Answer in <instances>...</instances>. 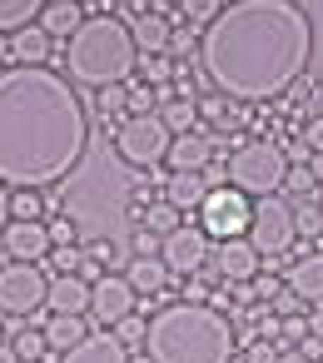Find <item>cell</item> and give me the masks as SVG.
<instances>
[{
  "mask_svg": "<svg viewBox=\"0 0 323 363\" xmlns=\"http://www.w3.org/2000/svg\"><path fill=\"white\" fill-rule=\"evenodd\" d=\"M90 155V110L80 90L45 65L0 70V184H65Z\"/></svg>",
  "mask_w": 323,
  "mask_h": 363,
  "instance_id": "6da1fadb",
  "label": "cell"
},
{
  "mask_svg": "<svg viewBox=\"0 0 323 363\" xmlns=\"http://www.w3.org/2000/svg\"><path fill=\"white\" fill-rule=\"evenodd\" d=\"M199 60L224 100H278L313 60V21L293 0H234L204 30Z\"/></svg>",
  "mask_w": 323,
  "mask_h": 363,
  "instance_id": "7a4b0ae2",
  "label": "cell"
},
{
  "mask_svg": "<svg viewBox=\"0 0 323 363\" xmlns=\"http://www.w3.org/2000/svg\"><path fill=\"white\" fill-rule=\"evenodd\" d=\"M154 363H234V328L209 303H169L144 328Z\"/></svg>",
  "mask_w": 323,
  "mask_h": 363,
  "instance_id": "3957f363",
  "label": "cell"
},
{
  "mask_svg": "<svg viewBox=\"0 0 323 363\" xmlns=\"http://www.w3.org/2000/svg\"><path fill=\"white\" fill-rule=\"evenodd\" d=\"M135 199L130 189V174L120 169V155L115 150H90L80 160V169L65 179V219L75 224V234H110L125 224V204Z\"/></svg>",
  "mask_w": 323,
  "mask_h": 363,
  "instance_id": "277c9868",
  "label": "cell"
},
{
  "mask_svg": "<svg viewBox=\"0 0 323 363\" xmlns=\"http://www.w3.org/2000/svg\"><path fill=\"white\" fill-rule=\"evenodd\" d=\"M65 70L80 90H110L125 85L140 70V50L125 21L115 16H90L80 21V30L65 40Z\"/></svg>",
  "mask_w": 323,
  "mask_h": 363,
  "instance_id": "5b68a950",
  "label": "cell"
},
{
  "mask_svg": "<svg viewBox=\"0 0 323 363\" xmlns=\"http://www.w3.org/2000/svg\"><path fill=\"white\" fill-rule=\"evenodd\" d=\"M283 179H288V155L278 145H268V140H249L229 160V184L239 194H259L264 199V194H278Z\"/></svg>",
  "mask_w": 323,
  "mask_h": 363,
  "instance_id": "8992f818",
  "label": "cell"
},
{
  "mask_svg": "<svg viewBox=\"0 0 323 363\" xmlns=\"http://www.w3.org/2000/svg\"><path fill=\"white\" fill-rule=\"evenodd\" d=\"M249 244H254V254L264 259V264H278L288 249H293V239H298V229H293V204H283L278 194H264L259 204H254V219H249V234H244Z\"/></svg>",
  "mask_w": 323,
  "mask_h": 363,
  "instance_id": "52a82bcc",
  "label": "cell"
},
{
  "mask_svg": "<svg viewBox=\"0 0 323 363\" xmlns=\"http://www.w3.org/2000/svg\"><path fill=\"white\" fill-rule=\"evenodd\" d=\"M169 130L159 125V115L149 110V115H125L120 125H115V155L125 160V164H140V169H154L164 155H169Z\"/></svg>",
  "mask_w": 323,
  "mask_h": 363,
  "instance_id": "ba28073f",
  "label": "cell"
},
{
  "mask_svg": "<svg viewBox=\"0 0 323 363\" xmlns=\"http://www.w3.org/2000/svg\"><path fill=\"white\" fill-rule=\"evenodd\" d=\"M249 219H254V204L234 184H214L204 194V204H199V229L209 239H244L249 234Z\"/></svg>",
  "mask_w": 323,
  "mask_h": 363,
  "instance_id": "9c48e42d",
  "label": "cell"
},
{
  "mask_svg": "<svg viewBox=\"0 0 323 363\" xmlns=\"http://www.w3.org/2000/svg\"><path fill=\"white\" fill-rule=\"evenodd\" d=\"M50 294L40 264H6L0 269V313H35Z\"/></svg>",
  "mask_w": 323,
  "mask_h": 363,
  "instance_id": "30bf717a",
  "label": "cell"
},
{
  "mask_svg": "<svg viewBox=\"0 0 323 363\" xmlns=\"http://www.w3.org/2000/svg\"><path fill=\"white\" fill-rule=\"evenodd\" d=\"M159 264L169 274H199L209 264V234L199 224H179L174 234L159 239Z\"/></svg>",
  "mask_w": 323,
  "mask_h": 363,
  "instance_id": "8fae6325",
  "label": "cell"
},
{
  "mask_svg": "<svg viewBox=\"0 0 323 363\" xmlns=\"http://www.w3.org/2000/svg\"><path fill=\"white\" fill-rule=\"evenodd\" d=\"M0 249H6L16 264H40L50 254V229L40 219H11L0 229Z\"/></svg>",
  "mask_w": 323,
  "mask_h": 363,
  "instance_id": "7c38bea8",
  "label": "cell"
},
{
  "mask_svg": "<svg viewBox=\"0 0 323 363\" xmlns=\"http://www.w3.org/2000/svg\"><path fill=\"white\" fill-rule=\"evenodd\" d=\"M135 289H130V279H120V274H105L100 284H90V313L100 318V323H120V318H130L135 313Z\"/></svg>",
  "mask_w": 323,
  "mask_h": 363,
  "instance_id": "4fadbf2b",
  "label": "cell"
},
{
  "mask_svg": "<svg viewBox=\"0 0 323 363\" xmlns=\"http://www.w3.org/2000/svg\"><path fill=\"white\" fill-rule=\"evenodd\" d=\"M214 269H219V279L224 284H249L254 274H259V254H254V244L249 239H219V249H214V259H209Z\"/></svg>",
  "mask_w": 323,
  "mask_h": 363,
  "instance_id": "5bb4252c",
  "label": "cell"
},
{
  "mask_svg": "<svg viewBox=\"0 0 323 363\" xmlns=\"http://www.w3.org/2000/svg\"><path fill=\"white\" fill-rule=\"evenodd\" d=\"M60 363H130V348L115 333H85L75 348L60 353Z\"/></svg>",
  "mask_w": 323,
  "mask_h": 363,
  "instance_id": "9a60e30c",
  "label": "cell"
},
{
  "mask_svg": "<svg viewBox=\"0 0 323 363\" xmlns=\"http://www.w3.org/2000/svg\"><path fill=\"white\" fill-rule=\"evenodd\" d=\"M164 160L174 164V174H204L209 160H214V145L189 130V135H174V140H169V155H164Z\"/></svg>",
  "mask_w": 323,
  "mask_h": 363,
  "instance_id": "2e32d148",
  "label": "cell"
},
{
  "mask_svg": "<svg viewBox=\"0 0 323 363\" xmlns=\"http://www.w3.org/2000/svg\"><path fill=\"white\" fill-rule=\"evenodd\" d=\"M45 303H50V313H90V284L80 274H55Z\"/></svg>",
  "mask_w": 323,
  "mask_h": 363,
  "instance_id": "e0dca14e",
  "label": "cell"
},
{
  "mask_svg": "<svg viewBox=\"0 0 323 363\" xmlns=\"http://www.w3.org/2000/svg\"><path fill=\"white\" fill-rule=\"evenodd\" d=\"M288 294L303 303H323V254H303L288 269Z\"/></svg>",
  "mask_w": 323,
  "mask_h": 363,
  "instance_id": "ac0fdd59",
  "label": "cell"
},
{
  "mask_svg": "<svg viewBox=\"0 0 323 363\" xmlns=\"http://www.w3.org/2000/svg\"><path fill=\"white\" fill-rule=\"evenodd\" d=\"M130 35H135V50H140V55H164V50H169L174 26H169L159 11H149V16H140V21L130 26Z\"/></svg>",
  "mask_w": 323,
  "mask_h": 363,
  "instance_id": "d6986e66",
  "label": "cell"
},
{
  "mask_svg": "<svg viewBox=\"0 0 323 363\" xmlns=\"http://www.w3.org/2000/svg\"><path fill=\"white\" fill-rule=\"evenodd\" d=\"M80 6L75 0H45V11H40V30L50 35V40H70L75 30H80Z\"/></svg>",
  "mask_w": 323,
  "mask_h": 363,
  "instance_id": "ffe728a7",
  "label": "cell"
},
{
  "mask_svg": "<svg viewBox=\"0 0 323 363\" xmlns=\"http://www.w3.org/2000/svg\"><path fill=\"white\" fill-rule=\"evenodd\" d=\"M204 194H209V179H204V174H169V179H164V199H169L179 214H184V209H199Z\"/></svg>",
  "mask_w": 323,
  "mask_h": 363,
  "instance_id": "44dd1931",
  "label": "cell"
},
{
  "mask_svg": "<svg viewBox=\"0 0 323 363\" xmlns=\"http://www.w3.org/2000/svg\"><path fill=\"white\" fill-rule=\"evenodd\" d=\"M45 55H50V35L40 26H26V30L11 35V60L16 65H45Z\"/></svg>",
  "mask_w": 323,
  "mask_h": 363,
  "instance_id": "7402d4cb",
  "label": "cell"
},
{
  "mask_svg": "<svg viewBox=\"0 0 323 363\" xmlns=\"http://www.w3.org/2000/svg\"><path fill=\"white\" fill-rule=\"evenodd\" d=\"M80 318H85V313H50V318H45V328H40V333H45V343H50V348H60V353H65V348H75V343L90 333Z\"/></svg>",
  "mask_w": 323,
  "mask_h": 363,
  "instance_id": "603a6c76",
  "label": "cell"
},
{
  "mask_svg": "<svg viewBox=\"0 0 323 363\" xmlns=\"http://www.w3.org/2000/svg\"><path fill=\"white\" fill-rule=\"evenodd\" d=\"M125 279H130V289L135 294H159V289H169V269L159 264V259H135L130 269H125Z\"/></svg>",
  "mask_w": 323,
  "mask_h": 363,
  "instance_id": "cb8c5ba5",
  "label": "cell"
},
{
  "mask_svg": "<svg viewBox=\"0 0 323 363\" xmlns=\"http://www.w3.org/2000/svg\"><path fill=\"white\" fill-rule=\"evenodd\" d=\"M194 120H199V105H194L189 95L159 100V125H164L169 135H189V130H194Z\"/></svg>",
  "mask_w": 323,
  "mask_h": 363,
  "instance_id": "d4e9b609",
  "label": "cell"
},
{
  "mask_svg": "<svg viewBox=\"0 0 323 363\" xmlns=\"http://www.w3.org/2000/svg\"><path fill=\"white\" fill-rule=\"evenodd\" d=\"M40 11H45V0H0V35H16V30L35 26Z\"/></svg>",
  "mask_w": 323,
  "mask_h": 363,
  "instance_id": "484cf974",
  "label": "cell"
},
{
  "mask_svg": "<svg viewBox=\"0 0 323 363\" xmlns=\"http://www.w3.org/2000/svg\"><path fill=\"white\" fill-rule=\"evenodd\" d=\"M144 229H149L154 239L174 234V229H179V209H174L169 199H159V204H144Z\"/></svg>",
  "mask_w": 323,
  "mask_h": 363,
  "instance_id": "4316f807",
  "label": "cell"
},
{
  "mask_svg": "<svg viewBox=\"0 0 323 363\" xmlns=\"http://www.w3.org/2000/svg\"><path fill=\"white\" fill-rule=\"evenodd\" d=\"M219 11H224V0H179V16H184L194 30H199V26L209 30V26L219 21Z\"/></svg>",
  "mask_w": 323,
  "mask_h": 363,
  "instance_id": "83f0119b",
  "label": "cell"
},
{
  "mask_svg": "<svg viewBox=\"0 0 323 363\" xmlns=\"http://www.w3.org/2000/svg\"><path fill=\"white\" fill-rule=\"evenodd\" d=\"M11 348H16L21 363H35L45 353V333L40 328H11Z\"/></svg>",
  "mask_w": 323,
  "mask_h": 363,
  "instance_id": "f1b7e54d",
  "label": "cell"
},
{
  "mask_svg": "<svg viewBox=\"0 0 323 363\" xmlns=\"http://www.w3.org/2000/svg\"><path fill=\"white\" fill-rule=\"evenodd\" d=\"M140 75H144L149 90H159V85L174 80V65H169V55H140Z\"/></svg>",
  "mask_w": 323,
  "mask_h": 363,
  "instance_id": "f546056e",
  "label": "cell"
},
{
  "mask_svg": "<svg viewBox=\"0 0 323 363\" xmlns=\"http://www.w3.org/2000/svg\"><path fill=\"white\" fill-rule=\"evenodd\" d=\"M293 229H298L303 239H318V234H323V214H318L313 199H298V204H293Z\"/></svg>",
  "mask_w": 323,
  "mask_h": 363,
  "instance_id": "4dcf8cb0",
  "label": "cell"
},
{
  "mask_svg": "<svg viewBox=\"0 0 323 363\" xmlns=\"http://www.w3.org/2000/svg\"><path fill=\"white\" fill-rule=\"evenodd\" d=\"M40 209H45V204H40L35 189H16V194H11V214H16V219H40Z\"/></svg>",
  "mask_w": 323,
  "mask_h": 363,
  "instance_id": "1f68e13d",
  "label": "cell"
},
{
  "mask_svg": "<svg viewBox=\"0 0 323 363\" xmlns=\"http://www.w3.org/2000/svg\"><path fill=\"white\" fill-rule=\"evenodd\" d=\"M50 264H55L60 274H75V269L85 264V249H80V244H55V249H50Z\"/></svg>",
  "mask_w": 323,
  "mask_h": 363,
  "instance_id": "d6a6232c",
  "label": "cell"
},
{
  "mask_svg": "<svg viewBox=\"0 0 323 363\" xmlns=\"http://www.w3.org/2000/svg\"><path fill=\"white\" fill-rule=\"evenodd\" d=\"M144 328H149V323L130 313V318H120V323H115V338H120L125 348H144Z\"/></svg>",
  "mask_w": 323,
  "mask_h": 363,
  "instance_id": "836d02e7",
  "label": "cell"
},
{
  "mask_svg": "<svg viewBox=\"0 0 323 363\" xmlns=\"http://www.w3.org/2000/svg\"><path fill=\"white\" fill-rule=\"evenodd\" d=\"M95 95H100V115H105V120H125V85L95 90Z\"/></svg>",
  "mask_w": 323,
  "mask_h": 363,
  "instance_id": "e575fe53",
  "label": "cell"
},
{
  "mask_svg": "<svg viewBox=\"0 0 323 363\" xmlns=\"http://www.w3.org/2000/svg\"><path fill=\"white\" fill-rule=\"evenodd\" d=\"M149 105H154V90L149 85H125V110L130 115H149Z\"/></svg>",
  "mask_w": 323,
  "mask_h": 363,
  "instance_id": "d590c367",
  "label": "cell"
},
{
  "mask_svg": "<svg viewBox=\"0 0 323 363\" xmlns=\"http://www.w3.org/2000/svg\"><path fill=\"white\" fill-rule=\"evenodd\" d=\"M194 40H199V30H194V26L174 30V35H169V50H164V55H189V50H194Z\"/></svg>",
  "mask_w": 323,
  "mask_h": 363,
  "instance_id": "8d00e7d4",
  "label": "cell"
},
{
  "mask_svg": "<svg viewBox=\"0 0 323 363\" xmlns=\"http://www.w3.org/2000/svg\"><path fill=\"white\" fill-rule=\"evenodd\" d=\"M278 333H283V338H293V343H303V338H308V318L283 313V318H278Z\"/></svg>",
  "mask_w": 323,
  "mask_h": 363,
  "instance_id": "74e56055",
  "label": "cell"
},
{
  "mask_svg": "<svg viewBox=\"0 0 323 363\" xmlns=\"http://www.w3.org/2000/svg\"><path fill=\"white\" fill-rule=\"evenodd\" d=\"M303 150H308V155H323V115L303 125Z\"/></svg>",
  "mask_w": 323,
  "mask_h": 363,
  "instance_id": "f35d334b",
  "label": "cell"
},
{
  "mask_svg": "<svg viewBox=\"0 0 323 363\" xmlns=\"http://www.w3.org/2000/svg\"><path fill=\"white\" fill-rule=\"evenodd\" d=\"M45 229H50V249H55V244H75V239H80L70 219H55V224H45Z\"/></svg>",
  "mask_w": 323,
  "mask_h": 363,
  "instance_id": "ab89813d",
  "label": "cell"
},
{
  "mask_svg": "<svg viewBox=\"0 0 323 363\" xmlns=\"http://www.w3.org/2000/svg\"><path fill=\"white\" fill-rule=\"evenodd\" d=\"M135 259H159V239H154L149 229L135 234Z\"/></svg>",
  "mask_w": 323,
  "mask_h": 363,
  "instance_id": "60d3db41",
  "label": "cell"
},
{
  "mask_svg": "<svg viewBox=\"0 0 323 363\" xmlns=\"http://www.w3.org/2000/svg\"><path fill=\"white\" fill-rule=\"evenodd\" d=\"M249 363H278V348H273V343H254Z\"/></svg>",
  "mask_w": 323,
  "mask_h": 363,
  "instance_id": "b9f144b4",
  "label": "cell"
},
{
  "mask_svg": "<svg viewBox=\"0 0 323 363\" xmlns=\"http://www.w3.org/2000/svg\"><path fill=\"white\" fill-rule=\"evenodd\" d=\"M6 219H11V194H6V184H0V229H6Z\"/></svg>",
  "mask_w": 323,
  "mask_h": 363,
  "instance_id": "7bdbcfd3",
  "label": "cell"
},
{
  "mask_svg": "<svg viewBox=\"0 0 323 363\" xmlns=\"http://www.w3.org/2000/svg\"><path fill=\"white\" fill-rule=\"evenodd\" d=\"M199 110H204V115H209V120H219V115H224V100H204V105H199Z\"/></svg>",
  "mask_w": 323,
  "mask_h": 363,
  "instance_id": "ee69618b",
  "label": "cell"
},
{
  "mask_svg": "<svg viewBox=\"0 0 323 363\" xmlns=\"http://www.w3.org/2000/svg\"><path fill=\"white\" fill-rule=\"evenodd\" d=\"M308 174H313V179L323 184V155H308Z\"/></svg>",
  "mask_w": 323,
  "mask_h": 363,
  "instance_id": "f6af8a7d",
  "label": "cell"
},
{
  "mask_svg": "<svg viewBox=\"0 0 323 363\" xmlns=\"http://www.w3.org/2000/svg\"><path fill=\"white\" fill-rule=\"evenodd\" d=\"M308 338H323V313H313V318H308Z\"/></svg>",
  "mask_w": 323,
  "mask_h": 363,
  "instance_id": "bcb514c9",
  "label": "cell"
},
{
  "mask_svg": "<svg viewBox=\"0 0 323 363\" xmlns=\"http://www.w3.org/2000/svg\"><path fill=\"white\" fill-rule=\"evenodd\" d=\"M0 363H21V358H16V348H11V338L0 343Z\"/></svg>",
  "mask_w": 323,
  "mask_h": 363,
  "instance_id": "7dc6e473",
  "label": "cell"
},
{
  "mask_svg": "<svg viewBox=\"0 0 323 363\" xmlns=\"http://www.w3.org/2000/svg\"><path fill=\"white\" fill-rule=\"evenodd\" d=\"M278 363H308V358H303L298 348H288V353H278Z\"/></svg>",
  "mask_w": 323,
  "mask_h": 363,
  "instance_id": "c3c4849f",
  "label": "cell"
},
{
  "mask_svg": "<svg viewBox=\"0 0 323 363\" xmlns=\"http://www.w3.org/2000/svg\"><path fill=\"white\" fill-rule=\"evenodd\" d=\"M6 60H11V40H6V35H0V65H6Z\"/></svg>",
  "mask_w": 323,
  "mask_h": 363,
  "instance_id": "681fc988",
  "label": "cell"
},
{
  "mask_svg": "<svg viewBox=\"0 0 323 363\" xmlns=\"http://www.w3.org/2000/svg\"><path fill=\"white\" fill-rule=\"evenodd\" d=\"M130 363H154V358L149 353H130Z\"/></svg>",
  "mask_w": 323,
  "mask_h": 363,
  "instance_id": "f907efd6",
  "label": "cell"
},
{
  "mask_svg": "<svg viewBox=\"0 0 323 363\" xmlns=\"http://www.w3.org/2000/svg\"><path fill=\"white\" fill-rule=\"evenodd\" d=\"M6 338H11V323H0V343H6Z\"/></svg>",
  "mask_w": 323,
  "mask_h": 363,
  "instance_id": "816d5d0a",
  "label": "cell"
},
{
  "mask_svg": "<svg viewBox=\"0 0 323 363\" xmlns=\"http://www.w3.org/2000/svg\"><path fill=\"white\" fill-rule=\"evenodd\" d=\"M313 204H318V214H323V184H318V199H313Z\"/></svg>",
  "mask_w": 323,
  "mask_h": 363,
  "instance_id": "f5cc1de1",
  "label": "cell"
}]
</instances>
